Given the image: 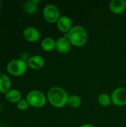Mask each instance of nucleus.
Masks as SVG:
<instances>
[{
	"instance_id": "21",
	"label": "nucleus",
	"mask_w": 126,
	"mask_h": 127,
	"mask_svg": "<svg viewBox=\"0 0 126 127\" xmlns=\"http://www.w3.org/2000/svg\"><path fill=\"white\" fill-rule=\"evenodd\" d=\"M1 1H0V9H1Z\"/></svg>"
},
{
	"instance_id": "17",
	"label": "nucleus",
	"mask_w": 126,
	"mask_h": 127,
	"mask_svg": "<svg viewBox=\"0 0 126 127\" xmlns=\"http://www.w3.org/2000/svg\"><path fill=\"white\" fill-rule=\"evenodd\" d=\"M98 103L100 106L103 107H108L111 106L112 103L111 95H108L105 93L100 94L98 97Z\"/></svg>"
},
{
	"instance_id": "4",
	"label": "nucleus",
	"mask_w": 126,
	"mask_h": 127,
	"mask_svg": "<svg viewBox=\"0 0 126 127\" xmlns=\"http://www.w3.org/2000/svg\"><path fill=\"white\" fill-rule=\"evenodd\" d=\"M29 105L33 108L40 109L45 106L47 102V96L39 90H32L28 92L26 97Z\"/></svg>"
},
{
	"instance_id": "10",
	"label": "nucleus",
	"mask_w": 126,
	"mask_h": 127,
	"mask_svg": "<svg viewBox=\"0 0 126 127\" xmlns=\"http://www.w3.org/2000/svg\"><path fill=\"white\" fill-rule=\"evenodd\" d=\"M109 9L114 14H121L126 9V1L111 0L109 3Z\"/></svg>"
},
{
	"instance_id": "6",
	"label": "nucleus",
	"mask_w": 126,
	"mask_h": 127,
	"mask_svg": "<svg viewBox=\"0 0 126 127\" xmlns=\"http://www.w3.org/2000/svg\"><path fill=\"white\" fill-rule=\"evenodd\" d=\"M112 103L117 106H124L126 105V89L118 87L115 89L111 95Z\"/></svg>"
},
{
	"instance_id": "7",
	"label": "nucleus",
	"mask_w": 126,
	"mask_h": 127,
	"mask_svg": "<svg viewBox=\"0 0 126 127\" xmlns=\"http://www.w3.org/2000/svg\"><path fill=\"white\" fill-rule=\"evenodd\" d=\"M72 45L67 36H62L56 40V50L59 54H67L71 49Z\"/></svg>"
},
{
	"instance_id": "20",
	"label": "nucleus",
	"mask_w": 126,
	"mask_h": 127,
	"mask_svg": "<svg viewBox=\"0 0 126 127\" xmlns=\"http://www.w3.org/2000/svg\"><path fill=\"white\" fill-rule=\"evenodd\" d=\"M1 103H0V112H1Z\"/></svg>"
},
{
	"instance_id": "15",
	"label": "nucleus",
	"mask_w": 126,
	"mask_h": 127,
	"mask_svg": "<svg viewBox=\"0 0 126 127\" xmlns=\"http://www.w3.org/2000/svg\"><path fill=\"white\" fill-rule=\"evenodd\" d=\"M39 0H30L24 3V10L27 14H34L38 10V3Z\"/></svg>"
},
{
	"instance_id": "13",
	"label": "nucleus",
	"mask_w": 126,
	"mask_h": 127,
	"mask_svg": "<svg viewBox=\"0 0 126 127\" xmlns=\"http://www.w3.org/2000/svg\"><path fill=\"white\" fill-rule=\"evenodd\" d=\"M5 98L7 101L12 103H17L22 100V93L16 89L9 90L5 94Z\"/></svg>"
},
{
	"instance_id": "1",
	"label": "nucleus",
	"mask_w": 126,
	"mask_h": 127,
	"mask_svg": "<svg viewBox=\"0 0 126 127\" xmlns=\"http://www.w3.org/2000/svg\"><path fill=\"white\" fill-rule=\"evenodd\" d=\"M68 94L59 86H53L48 89L47 92V100L50 104L57 109L65 107L68 104Z\"/></svg>"
},
{
	"instance_id": "14",
	"label": "nucleus",
	"mask_w": 126,
	"mask_h": 127,
	"mask_svg": "<svg viewBox=\"0 0 126 127\" xmlns=\"http://www.w3.org/2000/svg\"><path fill=\"white\" fill-rule=\"evenodd\" d=\"M41 48L45 51H52L56 49V40L52 37H45L41 42Z\"/></svg>"
},
{
	"instance_id": "12",
	"label": "nucleus",
	"mask_w": 126,
	"mask_h": 127,
	"mask_svg": "<svg viewBox=\"0 0 126 127\" xmlns=\"http://www.w3.org/2000/svg\"><path fill=\"white\" fill-rule=\"evenodd\" d=\"M11 89V80L5 74L0 73V92L6 94Z\"/></svg>"
},
{
	"instance_id": "16",
	"label": "nucleus",
	"mask_w": 126,
	"mask_h": 127,
	"mask_svg": "<svg viewBox=\"0 0 126 127\" xmlns=\"http://www.w3.org/2000/svg\"><path fill=\"white\" fill-rule=\"evenodd\" d=\"M82 104V99L79 96L76 95H72L68 97V106H69L71 108L76 109L79 108Z\"/></svg>"
},
{
	"instance_id": "9",
	"label": "nucleus",
	"mask_w": 126,
	"mask_h": 127,
	"mask_svg": "<svg viewBox=\"0 0 126 127\" xmlns=\"http://www.w3.org/2000/svg\"><path fill=\"white\" fill-rule=\"evenodd\" d=\"M23 36L29 42H36L40 38V33L34 27H27L23 31Z\"/></svg>"
},
{
	"instance_id": "5",
	"label": "nucleus",
	"mask_w": 126,
	"mask_h": 127,
	"mask_svg": "<svg viewBox=\"0 0 126 127\" xmlns=\"http://www.w3.org/2000/svg\"><path fill=\"white\" fill-rule=\"evenodd\" d=\"M44 19L49 23L57 22L60 18V11L57 6L53 4H48L45 6L42 11Z\"/></svg>"
},
{
	"instance_id": "8",
	"label": "nucleus",
	"mask_w": 126,
	"mask_h": 127,
	"mask_svg": "<svg viewBox=\"0 0 126 127\" xmlns=\"http://www.w3.org/2000/svg\"><path fill=\"white\" fill-rule=\"evenodd\" d=\"M56 26L60 32L66 34L73 28L72 20L68 16H61L56 22Z\"/></svg>"
},
{
	"instance_id": "18",
	"label": "nucleus",
	"mask_w": 126,
	"mask_h": 127,
	"mask_svg": "<svg viewBox=\"0 0 126 127\" xmlns=\"http://www.w3.org/2000/svg\"><path fill=\"white\" fill-rule=\"evenodd\" d=\"M16 104H17V108L21 111H25V110L27 109L28 107L30 106V105L26 99H22Z\"/></svg>"
},
{
	"instance_id": "3",
	"label": "nucleus",
	"mask_w": 126,
	"mask_h": 127,
	"mask_svg": "<svg viewBox=\"0 0 126 127\" xmlns=\"http://www.w3.org/2000/svg\"><path fill=\"white\" fill-rule=\"evenodd\" d=\"M27 67V61L22 59H14L7 63V71L13 76L19 77L25 74Z\"/></svg>"
},
{
	"instance_id": "2",
	"label": "nucleus",
	"mask_w": 126,
	"mask_h": 127,
	"mask_svg": "<svg viewBox=\"0 0 126 127\" xmlns=\"http://www.w3.org/2000/svg\"><path fill=\"white\" fill-rule=\"evenodd\" d=\"M64 36L68 37L73 46L77 48L85 45L88 39V33L87 30L81 25L74 26L71 31Z\"/></svg>"
},
{
	"instance_id": "19",
	"label": "nucleus",
	"mask_w": 126,
	"mask_h": 127,
	"mask_svg": "<svg viewBox=\"0 0 126 127\" xmlns=\"http://www.w3.org/2000/svg\"><path fill=\"white\" fill-rule=\"evenodd\" d=\"M79 127H96L93 124H82Z\"/></svg>"
},
{
	"instance_id": "11",
	"label": "nucleus",
	"mask_w": 126,
	"mask_h": 127,
	"mask_svg": "<svg viewBox=\"0 0 126 127\" xmlns=\"http://www.w3.org/2000/svg\"><path fill=\"white\" fill-rule=\"evenodd\" d=\"M28 67L32 69L38 70L44 67L45 65V59L39 55H33L30 57L27 61Z\"/></svg>"
}]
</instances>
